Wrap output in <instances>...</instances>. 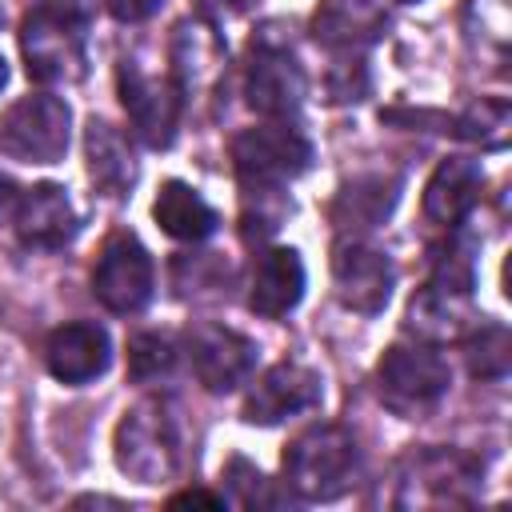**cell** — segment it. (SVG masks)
Returning a JSON list of instances; mask_svg holds the SVG:
<instances>
[{
  "mask_svg": "<svg viewBox=\"0 0 512 512\" xmlns=\"http://www.w3.org/2000/svg\"><path fill=\"white\" fill-rule=\"evenodd\" d=\"M228 4H236V8H248V4H256V0H228Z\"/></svg>",
  "mask_w": 512,
  "mask_h": 512,
  "instance_id": "31",
  "label": "cell"
},
{
  "mask_svg": "<svg viewBox=\"0 0 512 512\" xmlns=\"http://www.w3.org/2000/svg\"><path fill=\"white\" fill-rule=\"evenodd\" d=\"M376 384H380V400L400 412V416H416L424 408H432L448 384H452V372L444 364L440 352L432 348H408V344H392L384 356H380V368H376Z\"/></svg>",
  "mask_w": 512,
  "mask_h": 512,
  "instance_id": "6",
  "label": "cell"
},
{
  "mask_svg": "<svg viewBox=\"0 0 512 512\" xmlns=\"http://www.w3.org/2000/svg\"><path fill=\"white\" fill-rule=\"evenodd\" d=\"M224 480H228V488H232V500L240 504V508H256V504H276V496H272V488H268V480L248 464V460H228V468H224Z\"/></svg>",
  "mask_w": 512,
  "mask_h": 512,
  "instance_id": "26",
  "label": "cell"
},
{
  "mask_svg": "<svg viewBox=\"0 0 512 512\" xmlns=\"http://www.w3.org/2000/svg\"><path fill=\"white\" fill-rule=\"evenodd\" d=\"M72 112L60 96H20L0 112V152L20 164H56L68 152Z\"/></svg>",
  "mask_w": 512,
  "mask_h": 512,
  "instance_id": "4",
  "label": "cell"
},
{
  "mask_svg": "<svg viewBox=\"0 0 512 512\" xmlns=\"http://www.w3.org/2000/svg\"><path fill=\"white\" fill-rule=\"evenodd\" d=\"M168 504H172V508H180V504H204V508H220V504H224V496H212V492L192 488V492H176Z\"/></svg>",
  "mask_w": 512,
  "mask_h": 512,
  "instance_id": "28",
  "label": "cell"
},
{
  "mask_svg": "<svg viewBox=\"0 0 512 512\" xmlns=\"http://www.w3.org/2000/svg\"><path fill=\"white\" fill-rule=\"evenodd\" d=\"M244 92L248 104L260 116L284 120L304 104V72L292 60L288 48L272 44V40H252V56H248V76H244Z\"/></svg>",
  "mask_w": 512,
  "mask_h": 512,
  "instance_id": "10",
  "label": "cell"
},
{
  "mask_svg": "<svg viewBox=\"0 0 512 512\" xmlns=\"http://www.w3.org/2000/svg\"><path fill=\"white\" fill-rule=\"evenodd\" d=\"M16 200H20V192H16V184L8 180V176H0V224L16 212Z\"/></svg>",
  "mask_w": 512,
  "mask_h": 512,
  "instance_id": "29",
  "label": "cell"
},
{
  "mask_svg": "<svg viewBox=\"0 0 512 512\" xmlns=\"http://www.w3.org/2000/svg\"><path fill=\"white\" fill-rule=\"evenodd\" d=\"M400 200V180L396 176H356L348 180L336 200H332V224L340 232H368L388 220V212Z\"/></svg>",
  "mask_w": 512,
  "mask_h": 512,
  "instance_id": "19",
  "label": "cell"
},
{
  "mask_svg": "<svg viewBox=\"0 0 512 512\" xmlns=\"http://www.w3.org/2000/svg\"><path fill=\"white\" fill-rule=\"evenodd\" d=\"M400 4H416V0H400Z\"/></svg>",
  "mask_w": 512,
  "mask_h": 512,
  "instance_id": "32",
  "label": "cell"
},
{
  "mask_svg": "<svg viewBox=\"0 0 512 512\" xmlns=\"http://www.w3.org/2000/svg\"><path fill=\"white\" fill-rule=\"evenodd\" d=\"M116 464L140 484H164L176 476L180 464V432L168 416V404L140 400L132 412H124L116 428Z\"/></svg>",
  "mask_w": 512,
  "mask_h": 512,
  "instance_id": "3",
  "label": "cell"
},
{
  "mask_svg": "<svg viewBox=\"0 0 512 512\" xmlns=\"http://www.w3.org/2000/svg\"><path fill=\"white\" fill-rule=\"evenodd\" d=\"M508 328L504 324H480V332L468 340V368L476 380H500L508 372Z\"/></svg>",
  "mask_w": 512,
  "mask_h": 512,
  "instance_id": "24",
  "label": "cell"
},
{
  "mask_svg": "<svg viewBox=\"0 0 512 512\" xmlns=\"http://www.w3.org/2000/svg\"><path fill=\"white\" fill-rule=\"evenodd\" d=\"M388 28V16L380 8V0H320L316 16H312V32L320 44L336 48V52H360L368 44H376Z\"/></svg>",
  "mask_w": 512,
  "mask_h": 512,
  "instance_id": "17",
  "label": "cell"
},
{
  "mask_svg": "<svg viewBox=\"0 0 512 512\" xmlns=\"http://www.w3.org/2000/svg\"><path fill=\"white\" fill-rule=\"evenodd\" d=\"M484 172L472 156H448L436 164L432 180L424 184V216L440 228H456L480 200Z\"/></svg>",
  "mask_w": 512,
  "mask_h": 512,
  "instance_id": "16",
  "label": "cell"
},
{
  "mask_svg": "<svg viewBox=\"0 0 512 512\" xmlns=\"http://www.w3.org/2000/svg\"><path fill=\"white\" fill-rule=\"evenodd\" d=\"M360 452L348 428L312 424L284 448V484L300 500H336L356 476Z\"/></svg>",
  "mask_w": 512,
  "mask_h": 512,
  "instance_id": "1",
  "label": "cell"
},
{
  "mask_svg": "<svg viewBox=\"0 0 512 512\" xmlns=\"http://www.w3.org/2000/svg\"><path fill=\"white\" fill-rule=\"evenodd\" d=\"M172 60H176L172 80L180 84V92H196V88L216 80V72L224 64V44L208 24L184 20L176 28V40H172Z\"/></svg>",
  "mask_w": 512,
  "mask_h": 512,
  "instance_id": "22",
  "label": "cell"
},
{
  "mask_svg": "<svg viewBox=\"0 0 512 512\" xmlns=\"http://www.w3.org/2000/svg\"><path fill=\"white\" fill-rule=\"evenodd\" d=\"M476 484H480V468L468 456L448 448H428L408 460L400 504H432V508L468 504Z\"/></svg>",
  "mask_w": 512,
  "mask_h": 512,
  "instance_id": "9",
  "label": "cell"
},
{
  "mask_svg": "<svg viewBox=\"0 0 512 512\" xmlns=\"http://www.w3.org/2000/svg\"><path fill=\"white\" fill-rule=\"evenodd\" d=\"M92 292L116 316L140 312L148 304V296H152V256L132 232H116L104 244L100 260L92 268Z\"/></svg>",
  "mask_w": 512,
  "mask_h": 512,
  "instance_id": "8",
  "label": "cell"
},
{
  "mask_svg": "<svg viewBox=\"0 0 512 512\" xmlns=\"http://www.w3.org/2000/svg\"><path fill=\"white\" fill-rule=\"evenodd\" d=\"M472 292H456L444 284H424L408 304V332L424 340H456L472 324Z\"/></svg>",
  "mask_w": 512,
  "mask_h": 512,
  "instance_id": "20",
  "label": "cell"
},
{
  "mask_svg": "<svg viewBox=\"0 0 512 512\" xmlns=\"http://www.w3.org/2000/svg\"><path fill=\"white\" fill-rule=\"evenodd\" d=\"M44 360H48V372L64 384H88L96 380L108 360H112V348H108V332L100 324H88V320H76V324H64L48 336V348H44Z\"/></svg>",
  "mask_w": 512,
  "mask_h": 512,
  "instance_id": "15",
  "label": "cell"
},
{
  "mask_svg": "<svg viewBox=\"0 0 512 512\" xmlns=\"http://www.w3.org/2000/svg\"><path fill=\"white\" fill-rule=\"evenodd\" d=\"M188 360L208 392H232L256 368V344L224 324H196L188 332Z\"/></svg>",
  "mask_w": 512,
  "mask_h": 512,
  "instance_id": "11",
  "label": "cell"
},
{
  "mask_svg": "<svg viewBox=\"0 0 512 512\" xmlns=\"http://www.w3.org/2000/svg\"><path fill=\"white\" fill-rule=\"evenodd\" d=\"M84 144H88V172H92L96 188L104 196H124L136 180V164H132L124 136L108 120H92Z\"/></svg>",
  "mask_w": 512,
  "mask_h": 512,
  "instance_id": "23",
  "label": "cell"
},
{
  "mask_svg": "<svg viewBox=\"0 0 512 512\" xmlns=\"http://www.w3.org/2000/svg\"><path fill=\"white\" fill-rule=\"evenodd\" d=\"M152 216H156V224H160L172 240L196 244V240H204V236L216 232V212H212V204H208L192 184H184V180H164V184H160V196H156V204H152Z\"/></svg>",
  "mask_w": 512,
  "mask_h": 512,
  "instance_id": "21",
  "label": "cell"
},
{
  "mask_svg": "<svg viewBox=\"0 0 512 512\" xmlns=\"http://www.w3.org/2000/svg\"><path fill=\"white\" fill-rule=\"evenodd\" d=\"M392 260L360 240H340L336 252H332V284H336V296L352 308V312H364V316H376L384 312L388 296H392Z\"/></svg>",
  "mask_w": 512,
  "mask_h": 512,
  "instance_id": "12",
  "label": "cell"
},
{
  "mask_svg": "<svg viewBox=\"0 0 512 512\" xmlns=\"http://www.w3.org/2000/svg\"><path fill=\"white\" fill-rule=\"evenodd\" d=\"M232 164L244 192H280L312 164V144L292 124H260L232 140Z\"/></svg>",
  "mask_w": 512,
  "mask_h": 512,
  "instance_id": "2",
  "label": "cell"
},
{
  "mask_svg": "<svg viewBox=\"0 0 512 512\" xmlns=\"http://www.w3.org/2000/svg\"><path fill=\"white\" fill-rule=\"evenodd\" d=\"M104 8H108L116 20L136 24V20H148V16L160 8V0H104Z\"/></svg>",
  "mask_w": 512,
  "mask_h": 512,
  "instance_id": "27",
  "label": "cell"
},
{
  "mask_svg": "<svg viewBox=\"0 0 512 512\" xmlns=\"http://www.w3.org/2000/svg\"><path fill=\"white\" fill-rule=\"evenodd\" d=\"M304 296V264L296 248H272L256 260L252 268V292H248V308L280 320L288 316Z\"/></svg>",
  "mask_w": 512,
  "mask_h": 512,
  "instance_id": "18",
  "label": "cell"
},
{
  "mask_svg": "<svg viewBox=\"0 0 512 512\" xmlns=\"http://www.w3.org/2000/svg\"><path fill=\"white\" fill-rule=\"evenodd\" d=\"M4 80H8V64H4V56H0V88H4Z\"/></svg>",
  "mask_w": 512,
  "mask_h": 512,
  "instance_id": "30",
  "label": "cell"
},
{
  "mask_svg": "<svg viewBox=\"0 0 512 512\" xmlns=\"http://www.w3.org/2000/svg\"><path fill=\"white\" fill-rule=\"evenodd\" d=\"M16 236L24 248H64L76 236V212L60 184H36L16 200Z\"/></svg>",
  "mask_w": 512,
  "mask_h": 512,
  "instance_id": "14",
  "label": "cell"
},
{
  "mask_svg": "<svg viewBox=\"0 0 512 512\" xmlns=\"http://www.w3.org/2000/svg\"><path fill=\"white\" fill-rule=\"evenodd\" d=\"M324 396V384L312 368L304 364H272L248 392L244 400V420L248 424H280L296 412L316 408Z\"/></svg>",
  "mask_w": 512,
  "mask_h": 512,
  "instance_id": "13",
  "label": "cell"
},
{
  "mask_svg": "<svg viewBox=\"0 0 512 512\" xmlns=\"http://www.w3.org/2000/svg\"><path fill=\"white\" fill-rule=\"evenodd\" d=\"M20 48L28 60V76L40 84H76L88 68L84 20L64 16L56 8H44V4L24 20Z\"/></svg>",
  "mask_w": 512,
  "mask_h": 512,
  "instance_id": "5",
  "label": "cell"
},
{
  "mask_svg": "<svg viewBox=\"0 0 512 512\" xmlns=\"http://www.w3.org/2000/svg\"><path fill=\"white\" fill-rule=\"evenodd\" d=\"M120 100L128 108V120L136 128V136L148 148H168L176 140L180 128V108H184V92L172 76H152L144 72L136 60H124L120 72Z\"/></svg>",
  "mask_w": 512,
  "mask_h": 512,
  "instance_id": "7",
  "label": "cell"
},
{
  "mask_svg": "<svg viewBox=\"0 0 512 512\" xmlns=\"http://www.w3.org/2000/svg\"><path fill=\"white\" fill-rule=\"evenodd\" d=\"M172 360H176V348L160 332H140V336L128 340V376L140 380V384L164 376L172 368Z\"/></svg>",
  "mask_w": 512,
  "mask_h": 512,
  "instance_id": "25",
  "label": "cell"
}]
</instances>
